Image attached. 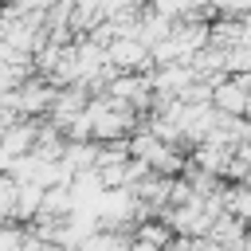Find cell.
<instances>
[{"instance_id":"obj_1","label":"cell","mask_w":251,"mask_h":251,"mask_svg":"<svg viewBox=\"0 0 251 251\" xmlns=\"http://www.w3.org/2000/svg\"><path fill=\"white\" fill-rule=\"evenodd\" d=\"M106 59L114 71H145L153 59H149V47L133 35H122V39H110L106 43Z\"/></svg>"},{"instance_id":"obj_2","label":"cell","mask_w":251,"mask_h":251,"mask_svg":"<svg viewBox=\"0 0 251 251\" xmlns=\"http://www.w3.org/2000/svg\"><path fill=\"white\" fill-rule=\"evenodd\" d=\"M133 239H141V243H153L157 251L173 239V227L169 224H153V220H137V235Z\"/></svg>"},{"instance_id":"obj_3","label":"cell","mask_w":251,"mask_h":251,"mask_svg":"<svg viewBox=\"0 0 251 251\" xmlns=\"http://www.w3.org/2000/svg\"><path fill=\"white\" fill-rule=\"evenodd\" d=\"M16 176H8V173H0V220L4 216H16Z\"/></svg>"}]
</instances>
